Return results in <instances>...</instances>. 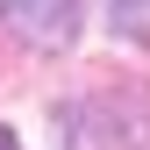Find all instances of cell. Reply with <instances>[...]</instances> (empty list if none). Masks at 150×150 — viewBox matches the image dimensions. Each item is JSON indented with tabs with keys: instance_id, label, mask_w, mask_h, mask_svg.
Returning a JSON list of instances; mask_svg holds the SVG:
<instances>
[{
	"instance_id": "cell-1",
	"label": "cell",
	"mask_w": 150,
	"mask_h": 150,
	"mask_svg": "<svg viewBox=\"0 0 150 150\" xmlns=\"http://www.w3.org/2000/svg\"><path fill=\"white\" fill-rule=\"evenodd\" d=\"M57 150H150L143 93H86L57 107Z\"/></svg>"
},
{
	"instance_id": "cell-2",
	"label": "cell",
	"mask_w": 150,
	"mask_h": 150,
	"mask_svg": "<svg viewBox=\"0 0 150 150\" xmlns=\"http://www.w3.org/2000/svg\"><path fill=\"white\" fill-rule=\"evenodd\" d=\"M0 22L36 50H64L79 29V0H0Z\"/></svg>"
},
{
	"instance_id": "cell-3",
	"label": "cell",
	"mask_w": 150,
	"mask_h": 150,
	"mask_svg": "<svg viewBox=\"0 0 150 150\" xmlns=\"http://www.w3.org/2000/svg\"><path fill=\"white\" fill-rule=\"evenodd\" d=\"M107 14H115V29H122V36L150 43V0H107Z\"/></svg>"
},
{
	"instance_id": "cell-4",
	"label": "cell",
	"mask_w": 150,
	"mask_h": 150,
	"mask_svg": "<svg viewBox=\"0 0 150 150\" xmlns=\"http://www.w3.org/2000/svg\"><path fill=\"white\" fill-rule=\"evenodd\" d=\"M0 150H22V143H14V129H7V122H0Z\"/></svg>"
}]
</instances>
